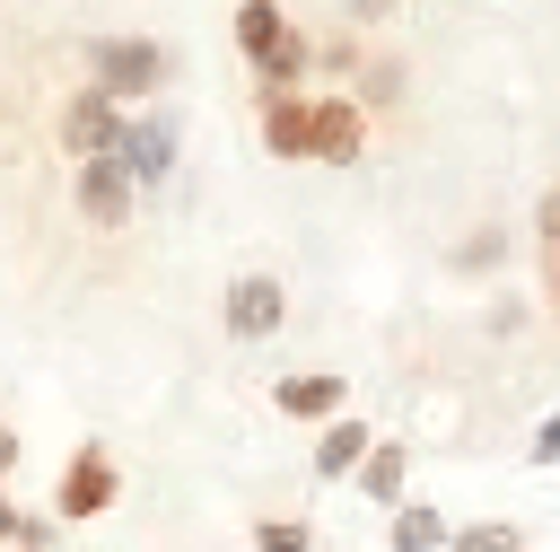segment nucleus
Returning a JSON list of instances; mask_svg holds the SVG:
<instances>
[{
    "label": "nucleus",
    "instance_id": "1",
    "mask_svg": "<svg viewBox=\"0 0 560 552\" xmlns=\"http://www.w3.org/2000/svg\"><path fill=\"white\" fill-rule=\"evenodd\" d=\"M236 53L254 61L262 88H306V61H315V44L289 26L280 0H236Z\"/></svg>",
    "mask_w": 560,
    "mask_h": 552
},
{
    "label": "nucleus",
    "instance_id": "2",
    "mask_svg": "<svg viewBox=\"0 0 560 552\" xmlns=\"http://www.w3.org/2000/svg\"><path fill=\"white\" fill-rule=\"evenodd\" d=\"M166 44L158 35H96L88 44V88L96 96H114V105H149L158 88H166Z\"/></svg>",
    "mask_w": 560,
    "mask_h": 552
},
{
    "label": "nucleus",
    "instance_id": "3",
    "mask_svg": "<svg viewBox=\"0 0 560 552\" xmlns=\"http://www.w3.org/2000/svg\"><path fill=\"white\" fill-rule=\"evenodd\" d=\"M122 499V464L88 438V447H70V464H61V482H52V526H88V517H105Z\"/></svg>",
    "mask_w": 560,
    "mask_h": 552
},
{
    "label": "nucleus",
    "instance_id": "4",
    "mask_svg": "<svg viewBox=\"0 0 560 552\" xmlns=\"http://www.w3.org/2000/svg\"><path fill=\"white\" fill-rule=\"evenodd\" d=\"M219 324H228L236 342H271V333L289 324V280H271V272H236L228 298H219Z\"/></svg>",
    "mask_w": 560,
    "mask_h": 552
},
{
    "label": "nucleus",
    "instance_id": "5",
    "mask_svg": "<svg viewBox=\"0 0 560 552\" xmlns=\"http://www.w3.org/2000/svg\"><path fill=\"white\" fill-rule=\"evenodd\" d=\"M70 202H79V219H88V228H122V219L140 210V184H131V166L105 149V158H79Z\"/></svg>",
    "mask_w": 560,
    "mask_h": 552
},
{
    "label": "nucleus",
    "instance_id": "6",
    "mask_svg": "<svg viewBox=\"0 0 560 552\" xmlns=\"http://www.w3.org/2000/svg\"><path fill=\"white\" fill-rule=\"evenodd\" d=\"M114 158L131 166V184H140V193H149V184H166V175H175V114H122Z\"/></svg>",
    "mask_w": 560,
    "mask_h": 552
},
{
    "label": "nucleus",
    "instance_id": "7",
    "mask_svg": "<svg viewBox=\"0 0 560 552\" xmlns=\"http://www.w3.org/2000/svg\"><path fill=\"white\" fill-rule=\"evenodd\" d=\"M359 149H368V105H359V96H315L306 158H324V166H350Z\"/></svg>",
    "mask_w": 560,
    "mask_h": 552
},
{
    "label": "nucleus",
    "instance_id": "8",
    "mask_svg": "<svg viewBox=\"0 0 560 552\" xmlns=\"http://www.w3.org/2000/svg\"><path fill=\"white\" fill-rule=\"evenodd\" d=\"M271 403H280V421H341L350 412V377H332V368H289L280 386H271Z\"/></svg>",
    "mask_w": 560,
    "mask_h": 552
},
{
    "label": "nucleus",
    "instance_id": "9",
    "mask_svg": "<svg viewBox=\"0 0 560 552\" xmlns=\"http://www.w3.org/2000/svg\"><path fill=\"white\" fill-rule=\"evenodd\" d=\"M52 131H61V149H70V158H105V149L122 140V105H114V96H96V88H79V96L61 105V123H52Z\"/></svg>",
    "mask_w": 560,
    "mask_h": 552
},
{
    "label": "nucleus",
    "instance_id": "10",
    "mask_svg": "<svg viewBox=\"0 0 560 552\" xmlns=\"http://www.w3.org/2000/svg\"><path fill=\"white\" fill-rule=\"evenodd\" d=\"M306 123H315L306 88H262V149L271 158H306Z\"/></svg>",
    "mask_w": 560,
    "mask_h": 552
},
{
    "label": "nucleus",
    "instance_id": "11",
    "mask_svg": "<svg viewBox=\"0 0 560 552\" xmlns=\"http://www.w3.org/2000/svg\"><path fill=\"white\" fill-rule=\"evenodd\" d=\"M368 447H376V429H368L359 412H341V421H324V438H315V473H324V482H350Z\"/></svg>",
    "mask_w": 560,
    "mask_h": 552
},
{
    "label": "nucleus",
    "instance_id": "12",
    "mask_svg": "<svg viewBox=\"0 0 560 552\" xmlns=\"http://www.w3.org/2000/svg\"><path fill=\"white\" fill-rule=\"evenodd\" d=\"M350 482H359V491H368L376 508H402V482H411V456H402L394 438H376V447L359 456V473H350Z\"/></svg>",
    "mask_w": 560,
    "mask_h": 552
},
{
    "label": "nucleus",
    "instance_id": "13",
    "mask_svg": "<svg viewBox=\"0 0 560 552\" xmlns=\"http://www.w3.org/2000/svg\"><path fill=\"white\" fill-rule=\"evenodd\" d=\"M394 552H446V517L429 508V499H402L394 508V534H385Z\"/></svg>",
    "mask_w": 560,
    "mask_h": 552
},
{
    "label": "nucleus",
    "instance_id": "14",
    "mask_svg": "<svg viewBox=\"0 0 560 552\" xmlns=\"http://www.w3.org/2000/svg\"><path fill=\"white\" fill-rule=\"evenodd\" d=\"M254 552H315L306 517H254Z\"/></svg>",
    "mask_w": 560,
    "mask_h": 552
},
{
    "label": "nucleus",
    "instance_id": "15",
    "mask_svg": "<svg viewBox=\"0 0 560 552\" xmlns=\"http://www.w3.org/2000/svg\"><path fill=\"white\" fill-rule=\"evenodd\" d=\"M446 552H516V526L481 517V526H446Z\"/></svg>",
    "mask_w": 560,
    "mask_h": 552
},
{
    "label": "nucleus",
    "instance_id": "16",
    "mask_svg": "<svg viewBox=\"0 0 560 552\" xmlns=\"http://www.w3.org/2000/svg\"><path fill=\"white\" fill-rule=\"evenodd\" d=\"M9 543H52V517H26V508L0 491V552H9Z\"/></svg>",
    "mask_w": 560,
    "mask_h": 552
},
{
    "label": "nucleus",
    "instance_id": "17",
    "mask_svg": "<svg viewBox=\"0 0 560 552\" xmlns=\"http://www.w3.org/2000/svg\"><path fill=\"white\" fill-rule=\"evenodd\" d=\"M394 88H402V70H394V61H368V79H359V105H385Z\"/></svg>",
    "mask_w": 560,
    "mask_h": 552
},
{
    "label": "nucleus",
    "instance_id": "18",
    "mask_svg": "<svg viewBox=\"0 0 560 552\" xmlns=\"http://www.w3.org/2000/svg\"><path fill=\"white\" fill-rule=\"evenodd\" d=\"M455 263H464V272H481V263H499V237H490V228H472V237H464V254H455Z\"/></svg>",
    "mask_w": 560,
    "mask_h": 552
},
{
    "label": "nucleus",
    "instance_id": "19",
    "mask_svg": "<svg viewBox=\"0 0 560 552\" xmlns=\"http://www.w3.org/2000/svg\"><path fill=\"white\" fill-rule=\"evenodd\" d=\"M18 456H26V438H18V429H9V421H0V482H9V473H18Z\"/></svg>",
    "mask_w": 560,
    "mask_h": 552
},
{
    "label": "nucleus",
    "instance_id": "20",
    "mask_svg": "<svg viewBox=\"0 0 560 552\" xmlns=\"http://www.w3.org/2000/svg\"><path fill=\"white\" fill-rule=\"evenodd\" d=\"M551 456H560V412H551V421H542V438H534V464H551Z\"/></svg>",
    "mask_w": 560,
    "mask_h": 552
},
{
    "label": "nucleus",
    "instance_id": "21",
    "mask_svg": "<svg viewBox=\"0 0 560 552\" xmlns=\"http://www.w3.org/2000/svg\"><path fill=\"white\" fill-rule=\"evenodd\" d=\"M9 552H44V543H9Z\"/></svg>",
    "mask_w": 560,
    "mask_h": 552
},
{
    "label": "nucleus",
    "instance_id": "22",
    "mask_svg": "<svg viewBox=\"0 0 560 552\" xmlns=\"http://www.w3.org/2000/svg\"><path fill=\"white\" fill-rule=\"evenodd\" d=\"M551 289H560V263H551Z\"/></svg>",
    "mask_w": 560,
    "mask_h": 552
}]
</instances>
